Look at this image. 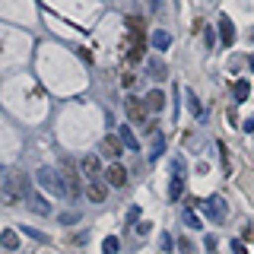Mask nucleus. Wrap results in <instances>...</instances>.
I'll return each mask as SVG.
<instances>
[{
	"mask_svg": "<svg viewBox=\"0 0 254 254\" xmlns=\"http://www.w3.org/2000/svg\"><path fill=\"white\" fill-rule=\"evenodd\" d=\"M121 143H124L127 149H137V146H140V143H137V137L130 133V127H127V124L121 127Z\"/></svg>",
	"mask_w": 254,
	"mask_h": 254,
	"instance_id": "17",
	"label": "nucleus"
},
{
	"mask_svg": "<svg viewBox=\"0 0 254 254\" xmlns=\"http://www.w3.org/2000/svg\"><path fill=\"white\" fill-rule=\"evenodd\" d=\"M181 219H185V226H190V229H203V222L197 219V216H194L190 210H185V216H181Z\"/></svg>",
	"mask_w": 254,
	"mask_h": 254,
	"instance_id": "22",
	"label": "nucleus"
},
{
	"mask_svg": "<svg viewBox=\"0 0 254 254\" xmlns=\"http://www.w3.org/2000/svg\"><path fill=\"white\" fill-rule=\"evenodd\" d=\"M127 29H130V35L137 38V42L143 38V19L140 16H127Z\"/></svg>",
	"mask_w": 254,
	"mask_h": 254,
	"instance_id": "14",
	"label": "nucleus"
},
{
	"mask_svg": "<svg viewBox=\"0 0 254 254\" xmlns=\"http://www.w3.org/2000/svg\"><path fill=\"white\" fill-rule=\"evenodd\" d=\"M181 190H185V181H181V175H175V181H172V188H169V197H172V200H178Z\"/></svg>",
	"mask_w": 254,
	"mask_h": 254,
	"instance_id": "18",
	"label": "nucleus"
},
{
	"mask_svg": "<svg viewBox=\"0 0 254 254\" xmlns=\"http://www.w3.org/2000/svg\"><path fill=\"white\" fill-rule=\"evenodd\" d=\"M83 172L89 175L92 181H99V178H102V159H99V156H86V159H83Z\"/></svg>",
	"mask_w": 254,
	"mask_h": 254,
	"instance_id": "7",
	"label": "nucleus"
},
{
	"mask_svg": "<svg viewBox=\"0 0 254 254\" xmlns=\"http://www.w3.org/2000/svg\"><path fill=\"white\" fill-rule=\"evenodd\" d=\"M102 248H105V254H115V251H118V238H115V235H108L105 242H102Z\"/></svg>",
	"mask_w": 254,
	"mask_h": 254,
	"instance_id": "24",
	"label": "nucleus"
},
{
	"mask_svg": "<svg viewBox=\"0 0 254 254\" xmlns=\"http://www.w3.org/2000/svg\"><path fill=\"white\" fill-rule=\"evenodd\" d=\"M105 178H108V185H115V188H121L124 181H127V172H124V165H108V172H105Z\"/></svg>",
	"mask_w": 254,
	"mask_h": 254,
	"instance_id": "8",
	"label": "nucleus"
},
{
	"mask_svg": "<svg viewBox=\"0 0 254 254\" xmlns=\"http://www.w3.org/2000/svg\"><path fill=\"white\" fill-rule=\"evenodd\" d=\"M232 254H248L245 251V242H232Z\"/></svg>",
	"mask_w": 254,
	"mask_h": 254,
	"instance_id": "25",
	"label": "nucleus"
},
{
	"mask_svg": "<svg viewBox=\"0 0 254 254\" xmlns=\"http://www.w3.org/2000/svg\"><path fill=\"white\" fill-rule=\"evenodd\" d=\"M162 149H165V140H162V133H156V137H153V153H149V156L159 159V156H162Z\"/></svg>",
	"mask_w": 254,
	"mask_h": 254,
	"instance_id": "20",
	"label": "nucleus"
},
{
	"mask_svg": "<svg viewBox=\"0 0 254 254\" xmlns=\"http://www.w3.org/2000/svg\"><path fill=\"white\" fill-rule=\"evenodd\" d=\"M153 45L159 48V51H165V48L172 45V35H169V32H162V29H159V32H153Z\"/></svg>",
	"mask_w": 254,
	"mask_h": 254,
	"instance_id": "16",
	"label": "nucleus"
},
{
	"mask_svg": "<svg viewBox=\"0 0 254 254\" xmlns=\"http://www.w3.org/2000/svg\"><path fill=\"white\" fill-rule=\"evenodd\" d=\"M61 175H64V185H67V194H70V197H76L79 181H76V169H73V162H64V165H61Z\"/></svg>",
	"mask_w": 254,
	"mask_h": 254,
	"instance_id": "4",
	"label": "nucleus"
},
{
	"mask_svg": "<svg viewBox=\"0 0 254 254\" xmlns=\"http://www.w3.org/2000/svg\"><path fill=\"white\" fill-rule=\"evenodd\" d=\"M219 35H222V45H232L235 42V26L229 16H219Z\"/></svg>",
	"mask_w": 254,
	"mask_h": 254,
	"instance_id": "9",
	"label": "nucleus"
},
{
	"mask_svg": "<svg viewBox=\"0 0 254 254\" xmlns=\"http://www.w3.org/2000/svg\"><path fill=\"white\" fill-rule=\"evenodd\" d=\"M143 102H146V108H153V111H162V108H165V95H162V89H153Z\"/></svg>",
	"mask_w": 254,
	"mask_h": 254,
	"instance_id": "11",
	"label": "nucleus"
},
{
	"mask_svg": "<svg viewBox=\"0 0 254 254\" xmlns=\"http://www.w3.org/2000/svg\"><path fill=\"white\" fill-rule=\"evenodd\" d=\"M102 153H105L108 159H118L124 153V143H121V137H102Z\"/></svg>",
	"mask_w": 254,
	"mask_h": 254,
	"instance_id": "5",
	"label": "nucleus"
},
{
	"mask_svg": "<svg viewBox=\"0 0 254 254\" xmlns=\"http://www.w3.org/2000/svg\"><path fill=\"white\" fill-rule=\"evenodd\" d=\"M38 185H42L45 190H51L54 197H70L67 194V185H64V175L61 172H54V169H38Z\"/></svg>",
	"mask_w": 254,
	"mask_h": 254,
	"instance_id": "2",
	"label": "nucleus"
},
{
	"mask_svg": "<svg viewBox=\"0 0 254 254\" xmlns=\"http://www.w3.org/2000/svg\"><path fill=\"white\" fill-rule=\"evenodd\" d=\"M127 118H130V121H143V118H146V102L143 99H127Z\"/></svg>",
	"mask_w": 254,
	"mask_h": 254,
	"instance_id": "6",
	"label": "nucleus"
},
{
	"mask_svg": "<svg viewBox=\"0 0 254 254\" xmlns=\"http://www.w3.org/2000/svg\"><path fill=\"white\" fill-rule=\"evenodd\" d=\"M29 206H32L35 213H42V216H48V213H51V206H48L38 194H29Z\"/></svg>",
	"mask_w": 254,
	"mask_h": 254,
	"instance_id": "15",
	"label": "nucleus"
},
{
	"mask_svg": "<svg viewBox=\"0 0 254 254\" xmlns=\"http://www.w3.org/2000/svg\"><path fill=\"white\" fill-rule=\"evenodd\" d=\"M0 245H3L6 251H16V248H19V235H16L13 229H6V232L0 235Z\"/></svg>",
	"mask_w": 254,
	"mask_h": 254,
	"instance_id": "12",
	"label": "nucleus"
},
{
	"mask_svg": "<svg viewBox=\"0 0 254 254\" xmlns=\"http://www.w3.org/2000/svg\"><path fill=\"white\" fill-rule=\"evenodd\" d=\"M185 95H188V108H190V111H194V115H197V118H200V115H203V108H200V102H197V95H194V92H190V89H188Z\"/></svg>",
	"mask_w": 254,
	"mask_h": 254,
	"instance_id": "19",
	"label": "nucleus"
},
{
	"mask_svg": "<svg viewBox=\"0 0 254 254\" xmlns=\"http://www.w3.org/2000/svg\"><path fill=\"white\" fill-rule=\"evenodd\" d=\"M86 194H89V200H92V203H105V197H108V188L102 185V181H92V185L86 188Z\"/></svg>",
	"mask_w": 254,
	"mask_h": 254,
	"instance_id": "10",
	"label": "nucleus"
},
{
	"mask_svg": "<svg viewBox=\"0 0 254 254\" xmlns=\"http://www.w3.org/2000/svg\"><path fill=\"white\" fill-rule=\"evenodd\" d=\"M200 206H203V213L213 222H222V219H226V203H222V197H206Z\"/></svg>",
	"mask_w": 254,
	"mask_h": 254,
	"instance_id": "3",
	"label": "nucleus"
},
{
	"mask_svg": "<svg viewBox=\"0 0 254 254\" xmlns=\"http://www.w3.org/2000/svg\"><path fill=\"white\" fill-rule=\"evenodd\" d=\"M232 89H235V102H245L251 95V83H248V79H238Z\"/></svg>",
	"mask_w": 254,
	"mask_h": 254,
	"instance_id": "13",
	"label": "nucleus"
},
{
	"mask_svg": "<svg viewBox=\"0 0 254 254\" xmlns=\"http://www.w3.org/2000/svg\"><path fill=\"white\" fill-rule=\"evenodd\" d=\"M127 58H130V61H140L143 58V42H133L130 48H127Z\"/></svg>",
	"mask_w": 254,
	"mask_h": 254,
	"instance_id": "21",
	"label": "nucleus"
},
{
	"mask_svg": "<svg viewBox=\"0 0 254 254\" xmlns=\"http://www.w3.org/2000/svg\"><path fill=\"white\" fill-rule=\"evenodd\" d=\"M32 188H29V178L22 172H10L3 181V188H0V200H3L6 206H16L19 200H29Z\"/></svg>",
	"mask_w": 254,
	"mask_h": 254,
	"instance_id": "1",
	"label": "nucleus"
},
{
	"mask_svg": "<svg viewBox=\"0 0 254 254\" xmlns=\"http://www.w3.org/2000/svg\"><path fill=\"white\" fill-rule=\"evenodd\" d=\"M149 70H153V79H165V64L162 61H153V64H149Z\"/></svg>",
	"mask_w": 254,
	"mask_h": 254,
	"instance_id": "23",
	"label": "nucleus"
}]
</instances>
